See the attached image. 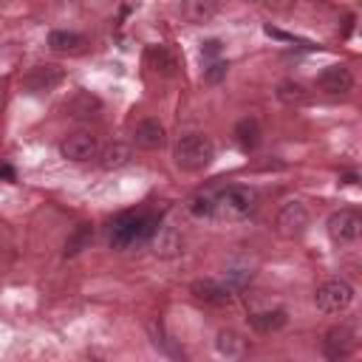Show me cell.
Masks as SVG:
<instances>
[{"label":"cell","mask_w":362,"mask_h":362,"mask_svg":"<svg viewBox=\"0 0 362 362\" xmlns=\"http://www.w3.org/2000/svg\"><path fill=\"white\" fill-rule=\"evenodd\" d=\"M144 62L150 71L161 74V76H175L178 74V59L167 45H147L144 48Z\"/></svg>","instance_id":"obj_15"},{"label":"cell","mask_w":362,"mask_h":362,"mask_svg":"<svg viewBox=\"0 0 362 362\" xmlns=\"http://www.w3.org/2000/svg\"><path fill=\"white\" fill-rule=\"evenodd\" d=\"M235 141H238V147L243 153H252L260 144V124H257V119H252V116L240 119L235 124Z\"/></svg>","instance_id":"obj_20"},{"label":"cell","mask_w":362,"mask_h":362,"mask_svg":"<svg viewBox=\"0 0 362 362\" xmlns=\"http://www.w3.org/2000/svg\"><path fill=\"white\" fill-rule=\"evenodd\" d=\"M354 286L342 277H334V280H325L317 291H314V303L320 311L325 314H342L351 303H354Z\"/></svg>","instance_id":"obj_4"},{"label":"cell","mask_w":362,"mask_h":362,"mask_svg":"<svg viewBox=\"0 0 362 362\" xmlns=\"http://www.w3.org/2000/svg\"><path fill=\"white\" fill-rule=\"evenodd\" d=\"M215 348H218V354L226 356L229 362H243V359L249 356V342H246V337H243L240 331H235V328H221V331L215 334Z\"/></svg>","instance_id":"obj_11"},{"label":"cell","mask_w":362,"mask_h":362,"mask_svg":"<svg viewBox=\"0 0 362 362\" xmlns=\"http://www.w3.org/2000/svg\"><path fill=\"white\" fill-rule=\"evenodd\" d=\"M62 110H65V116H71L76 122H90V119H96L102 113V99L96 93H90V90H76V93H71L65 99Z\"/></svg>","instance_id":"obj_10"},{"label":"cell","mask_w":362,"mask_h":362,"mask_svg":"<svg viewBox=\"0 0 362 362\" xmlns=\"http://www.w3.org/2000/svg\"><path fill=\"white\" fill-rule=\"evenodd\" d=\"M150 240H153V252L158 257H178L184 252V238L175 226H158Z\"/></svg>","instance_id":"obj_16"},{"label":"cell","mask_w":362,"mask_h":362,"mask_svg":"<svg viewBox=\"0 0 362 362\" xmlns=\"http://www.w3.org/2000/svg\"><path fill=\"white\" fill-rule=\"evenodd\" d=\"M277 99L286 102V105H303V102L308 99V93H305V88H303L300 82L286 79V82L277 85Z\"/></svg>","instance_id":"obj_24"},{"label":"cell","mask_w":362,"mask_h":362,"mask_svg":"<svg viewBox=\"0 0 362 362\" xmlns=\"http://www.w3.org/2000/svg\"><path fill=\"white\" fill-rule=\"evenodd\" d=\"M85 45H88V40H85L82 34H76V31H62V28H57V31L48 34V48L57 51V54H82Z\"/></svg>","instance_id":"obj_18"},{"label":"cell","mask_w":362,"mask_h":362,"mask_svg":"<svg viewBox=\"0 0 362 362\" xmlns=\"http://www.w3.org/2000/svg\"><path fill=\"white\" fill-rule=\"evenodd\" d=\"M187 209H189V215L198 218V221H204V218H215V198H212L209 192H198V195L189 198Z\"/></svg>","instance_id":"obj_23"},{"label":"cell","mask_w":362,"mask_h":362,"mask_svg":"<svg viewBox=\"0 0 362 362\" xmlns=\"http://www.w3.org/2000/svg\"><path fill=\"white\" fill-rule=\"evenodd\" d=\"M62 68L59 65H51V62H45V65H34L25 76H23V88L28 90V93H48V90H54L59 82H62Z\"/></svg>","instance_id":"obj_9"},{"label":"cell","mask_w":362,"mask_h":362,"mask_svg":"<svg viewBox=\"0 0 362 362\" xmlns=\"http://www.w3.org/2000/svg\"><path fill=\"white\" fill-rule=\"evenodd\" d=\"M130 158H133V147L124 144V141H113V144H107V147L99 150V167L107 170V173L127 167Z\"/></svg>","instance_id":"obj_17"},{"label":"cell","mask_w":362,"mask_h":362,"mask_svg":"<svg viewBox=\"0 0 362 362\" xmlns=\"http://www.w3.org/2000/svg\"><path fill=\"white\" fill-rule=\"evenodd\" d=\"M221 51H223V42H221V40H215V37L201 42V57H204V59H209V62H215V59L221 57Z\"/></svg>","instance_id":"obj_26"},{"label":"cell","mask_w":362,"mask_h":362,"mask_svg":"<svg viewBox=\"0 0 362 362\" xmlns=\"http://www.w3.org/2000/svg\"><path fill=\"white\" fill-rule=\"evenodd\" d=\"M356 351V331L351 325H334L322 337V356L328 362H345Z\"/></svg>","instance_id":"obj_6"},{"label":"cell","mask_w":362,"mask_h":362,"mask_svg":"<svg viewBox=\"0 0 362 362\" xmlns=\"http://www.w3.org/2000/svg\"><path fill=\"white\" fill-rule=\"evenodd\" d=\"M218 8L221 6L212 3V0H189V3L181 6V14L187 20H192V23H206V20H212L218 14Z\"/></svg>","instance_id":"obj_21"},{"label":"cell","mask_w":362,"mask_h":362,"mask_svg":"<svg viewBox=\"0 0 362 362\" xmlns=\"http://www.w3.org/2000/svg\"><path fill=\"white\" fill-rule=\"evenodd\" d=\"M0 178H8V181H11V178H14V170H11V167H0Z\"/></svg>","instance_id":"obj_29"},{"label":"cell","mask_w":362,"mask_h":362,"mask_svg":"<svg viewBox=\"0 0 362 362\" xmlns=\"http://www.w3.org/2000/svg\"><path fill=\"white\" fill-rule=\"evenodd\" d=\"M189 294L204 305H229V300H232L229 286H223L218 280H195L189 286Z\"/></svg>","instance_id":"obj_14"},{"label":"cell","mask_w":362,"mask_h":362,"mask_svg":"<svg viewBox=\"0 0 362 362\" xmlns=\"http://www.w3.org/2000/svg\"><path fill=\"white\" fill-rule=\"evenodd\" d=\"M255 209H257V192L243 184H232L221 189V195L215 198V215L226 221H243Z\"/></svg>","instance_id":"obj_3"},{"label":"cell","mask_w":362,"mask_h":362,"mask_svg":"<svg viewBox=\"0 0 362 362\" xmlns=\"http://www.w3.org/2000/svg\"><path fill=\"white\" fill-rule=\"evenodd\" d=\"M158 218L147 212H124L110 223V246L113 249H130L136 243H144L156 235Z\"/></svg>","instance_id":"obj_1"},{"label":"cell","mask_w":362,"mask_h":362,"mask_svg":"<svg viewBox=\"0 0 362 362\" xmlns=\"http://www.w3.org/2000/svg\"><path fill=\"white\" fill-rule=\"evenodd\" d=\"M317 85H320L325 93H331V96H342V93H348V90L354 88V74H351V68H345V65H328V68L317 76Z\"/></svg>","instance_id":"obj_12"},{"label":"cell","mask_w":362,"mask_h":362,"mask_svg":"<svg viewBox=\"0 0 362 362\" xmlns=\"http://www.w3.org/2000/svg\"><path fill=\"white\" fill-rule=\"evenodd\" d=\"M325 229H328V238H331L337 246L356 243V238H359V232H362V215H359V209H354V206H342V209H337V212L325 221Z\"/></svg>","instance_id":"obj_5"},{"label":"cell","mask_w":362,"mask_h":362,"mask_svg":"<svg viewBox=\"0 0 362 362\" xmlns=\"http://www.w3.org/2000/svg\"><path fill=\"white\" fill-rule=\"evenodd\" d=\"M59 156L68 158V161H76V164L90 161V158L99 156V141H96V136L82 133V130L79 133H71V136H65L59 141Z\"/></svg>","instance_id":"obj_7"},{"label":"cell","mask_w":362,"mask_h":362,"mask_svg":"<svg viewBox=\"0 0 362 362\" xmlns=\"http://www.w3.org/2000/svg\"><path fill=\"white\" fill-rule=\"evenodd\" d=\"M133 141L141 150H161L167 144V130L158 119H141L133 130Z\"/></svg>","instance_id":"obj_13"},{"label":"cell","mask_w":362,"mask_h":362,"mask_svg":"<svg viewBox=\"0 0 362 362\" xmlns=\"http://www.w3.org/2000/svg\"><path fill=\"white\" fill-rule=\"evenodd\" d=\"M226 277H229V283H235V286H243L246 280H252V272H243V269H232Z\"/></svg>","instance_id":"obj_27"},{"label":"cell","mask_w":362,"mask_h":362,"mask_svg":"<svg viewBox=\"0 0 362 362\" xmlns=\"http://www.w3.org/2000/svg\"><path fill=\"white\" fill-rule=\"evenodd\" d=\"M212 158H215V144L204 133H187V136H181L175 141L173 161L184 173H201V170H206L212 164Z\"/></svg>","instance_id":"obj_2"},{"label":"cell","mask_w":362,"mask_h":362,"mask_svg":"<svg viewBox=\"0 0 362 362\" xmlns=\"http://www.w3.org/2000/svg\"><path fill=\"white\" fill-rule=\"evenodd\" d=\"M354 23H356V17H354V14H348V17L342 20V37H351V31H354Z\"/></svg>","instance_id":"obj_28"},{"label":"cell","mask_w":362,"mask_h":362,"mask_svg":"<svg viewBox=\"0 0 362 362\" xmlns=\"http://www.w3.org/2000/svg\"><path fill=\"white\" fill-rule=\"evenodd\" d=\"M226 71H229V65L223 59H215V62H209V68H204V79L206 82H221L226 76Z\"/></svg>","instance_id":"obj_25"},{"label":"cell","mask_w":362,"mask_h":362,"mask_svg":"<svg viewBox=\"0 0 362 362\" xmlns=\"http://www.w3.org/2000/svg\"><path fill=\"white\" fill-rule=\"evenodd\" d=\"M286 322H288V314L283 308H269V311H257L249 317V325L257 334H274V331L286 328Z\"/></svg>","instance_id":"obj_19"},{"label":"cell","mask_w":362,"mask_h":362,"mask_svg":"<svg viewBox=\"0 0 362 362\" xmlns=\"http://www.w3.org/2000/svg\"><path fill=\"white\" fill-rule=\"evenodd\" d=\"M90 240H93V226H90V223H79V226L71 232V238L65 240L62 255H65V257H76L82 249L90 246Z\"/></svg>","instance_id":"obj_22"},{"label":"cell","mask_w":362,"mask_h":362,"mask_svg":"<svg viewBox=\"0 0 362 362\" xmlns=\"http://www.w3.org/2000/svg\"><path fill=\"white\" fill-rule=\"evenodd\" d=\"M308 209H305V204H300V201H288V204H283L280 206V212H277V232L283 235V238H300L305 229H308Z\"/></svg>","instance_id":"obj_8"}]
</instances>
